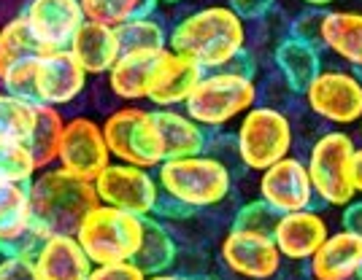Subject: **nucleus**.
I'll list each match as a JSON object with an SVG mask.
<instances>
[{"label":"nucleus","instance_id":"obj_1","mask_svg":"<svg viewBox=\"0 0 362 280\" xmlns=\"http://www.w3.org/2000/svg\"><path fill=\"white\" fill-rule=\"evenodd\" d=\"M246 19L230 3L203 6L168 30V49L197 62L206 73L227 68L246 51Z\"/></svg>","mask_w":362,"mask_h":280},{"label":"nucleus","instance_id":"obj_2","mask_svg":"<svg viewBox=\"0 0 362 280\" xmlns=\"http://www.w3.org/2000/svg\"><path fill=\"white\" fill-rule=\"evenodd\" d=\"M33 226L41 235H76L100 197L95 192V181L78 178L60 164L38 170L30 181Z\"/></svg>","mask_w":362,"mask_h":280},{"label":"nucleus","instance_id":"obj_3","mask_svg":"<svg viewBox=\"0 0 362 280\" xmlns=\"http://www.w3.org/2000/svg\"><path fill=\"white\" fill-rule=\"evenodd\" d=\"M157 181L165 197L189 207L192 213L222 205L233 194V170L211 151L165 159L157 167Z\"/></svg>","mask_w":362,"mask_h":280},{"label":"nucleus","instance_id":"obj_4","mask_svg":"<svg viewBox=\"0 0 362 280\" xmlns=\"http://www.w3.org/2000/svg\"><path fill=\"white\" fill-rule=\"evenodd\" d=\"M257 103H259V87L255 75L222 68L203 73L184 111L209 133H222L233 121H241L243 114H249Z\"/></svg>","mask_w":362,"mask_h":280},{"label":"nucleus","instance_id":"obj_5","mask_svg":"<svg viewBox=\"0 0 362 280\" xmlns=\"http://www.w3.org/2000/svg\"><path fill=\"white\" fill-rule=\"evenodd\" d=\"M235 157L238 162L252 170L262 173L271 164L281 162L284 157L292 154L295 148V124L287 111L276 105H259L257 103L249 114H243L235 133Z\"/></svg>","mask_w":362,"mask_h":280},{"label":"nucleus","instance_id":"obj_6","mask_svg":"<svg viewBox=\"0 0 362 280\" xmlns=\"http://www.w3.org/2000/svg\"><path fill=\"white\" fill-rule=\"evenodd\" d=\"M146 216L114 205H95L78 226V243L84 245L92 264H111V262H133L144 243Z\"/></svg>","mask_w":362,"mask_h":280},{"label":"nucleus","instance_id":"obj_7","mask_svg":"<svg viewBox=\"0 0 362 280\" xmlns=\"http://www.w3.org/2000/svg\"><path fill=\"white\" fill-rule=\"evenodd\" d=\"M357 140L346 133L332 127L327 133H322L308 148V173L317 200L327 207H344L357 197L354 189V154H357Z\"/></svg>","mask_w":362,"mask_h":280},{"label":"nucleus","instance_id":"obj_8","mask_svg":"<svg viewBox=\"0 0 362 280\" xmlns=\"http://www.w3.org/2000/svg\"><path fill=\"white\" fill-rule=\"evenodd\" d=\"M103 135H106L108 151L117 162L138 164L146 170H157L165 162L163 135L151 108L124 105L111 111L103 121Z\"/></svg>","mask_w":362,"mask_h":280},{"label":"nucleus","instance_id":"obj_9","mask_svg":"<svg viewBox=\"0 0 362 280\" xmlns=\"http://www.w3.org/2000/svg\"><path fill=\"white\" fill-rule=\"evenodd\" d=\"M303 103L330 127H357L362 121V75L346 65L322 68L303 92Z\"/></svg>","mask_w":362,"mask_h":280},{"label":"nucleus","instance_id":"obj_10","mask_svg":"<svg viewBox=\"0 0 362 280\" xmlns=\"http://www.w3.org/2000/svg\"><path fill=\"white\" fill-rule=\"evenodd\" d=\"M292 35L317 44L319 49L330 51L341 65L362 73V11L354 8H325L305 14L292 22Z\"/></svg>","mask_w":362,"mask_h":280},{"label":"nucleus","instance_id":"obj_11","mask_svg":"<svg viewBox=\"0 0 362 280\" xmlns=\"http://www.w3.org/2000/svg\"><path fill=\"white\" fill-rule=\"evenodd\" d=\"M219 259L230 275L241 280H273L279 278L284 256L268 232H252L230 226L219 243Z\"/></svg>","mask_w":362,"mask_h":280},{"label":"nucleus","instance_id":"obj_12","mask_svg":"<svg viewBox=\"0 0 362 280\" xmlns=\"http://www.w3.org/2000/svg\"><path fill=\"white\" fill-rule=\"evenodd\" d=\"M95 192L100 197V202L130 210L138 216H154L163 197L157 173L138 164L117 162V159L95 178Z\"/></svg>","mask_w":362,"mask_h":280},{"label":"nucleus","instance_id":"obj_13","mask_svg":"<svg viewBox=\"0 0 362 280\" xmlns=\"http://www.w3.org/2000/svg\"><path fill=\"white\" fill-rule=\"evenodd\" d=\"M111 162L114 157L108 151L103 124L87 116L65 118V133H62L60 157H57V164L62 170L95 181Z\"/></svg>","mask_w":362,"mask_h":280},{"label":"nucleus","instance_id":"obj_14","mask_svg":"<svg viewBox=\"0 0 362 280\" xmlns=\"http://www.w3.org/2000/svg\"><path fill=\"white\" fill-rule=\"evenodd\" d=\"M257 194L279 216L292 213V210L314 207V202H317V192H314V183H311L308 164L295 154H289L281 162L271 164L268 170L259 173Z\"/></svg>","mask_w":362,"mask_h":280},{"label":"nucleus","instance_id":"obj_15","mask_svg":"<svg viewBox=\"0 0 362 280\" xmlns=\"http://www.w3.org/2000/svg\"><path fill=\"white\" fill-rule=\"evenodd\" d=\"M22 16L28 19L44 51L71 49L78 30L87 22L81 0H28Z\"/></svg>","mask_w":362,"mask_h":280},{"label":"nucleus","instance_id":"obj_16","mask_svg":"<svg viewBox=\"0 0 362 280\" xmlns=\"http://www.w3.org/2000/svg\"><path fill=\"white\" fill-rule=\"evenodd\" d=\"M90 73L81 68L71 49L44 51L35 65V103L38 105H71L87 89Z\"/></svg>","mask_w":362,"mask_h":280},{"label":"nucleus","instance_id":"obj_17","mask_svg":"<svg viewBox=\"0 0 362 280\" xmlns=\"http://www.w3.org/2000/svg\"><path fill=\"white\" fill-rule=\"evenodd\" d=\"M330 232L332 229L327 224V216L317 207H305V210L281 213L273 226V240L284 256V262L308 264V259L322 248V243L330 237Z\"/></svg>","mask_w":362,"mask_h":280},{"label":"nucleus","instance_id":"obj_18","mask_svg":"<svg viewBox=\"0 0 362 280\" xmlns=\"http://www.w3.org/2000/svg\"><path fill=\"white\" fill-rule=\"evenodd\" d=\"M44 237L33 226L30 183H0V243L33 259Z\"/></svg>","mask_w":362,"mask_h":280},{"label":"nucleus","instance_id":"obj_19","mask_svg":"<svg viewBox=\"0 0 362 280\" xmlns=\"http://www.w3.org/2000/svg\"><path fill=\"white\" fill-rule=\"evenodd\" d=\"M311 280H362V235L346 226L332 229L308 259Z\"/></svg>","mask_w":362,"mask_h":280},{"label":"nucleus","instance_id":"obj_20","mask_svg":"<svg viewBox=\"0 0 362 280\" xmlns=\"http://www.w3.org/2000/svg\"><path fill=\"white\" fill-rule=\"evenodd\" d=\"M203 73L206 71L197 62L165 49V54L154 71V78H151L146 103H151L154 108H184L189 95L200 84Z\"/></svg>","mask_w":362,"mask_h":280},{"label":"nucleus","instance_id":"obj_21","mask_svg":"<svg viewBox=\"0 0 362 280\" xmlns=\"http://www.w3.org/2000/svg\"><path fill=\"white\" fill-rule=\"evenodd\" d=\"M33 262L41 280H90L95 267L76 235H46Z\"/></svg>","mask_w":362,"mask_h":280},{"label":"nucleus","instance_id":"obj_22","mask_svg":"<svg viewBox=\"0 0 362 280\" xmlns=\"http://www.w3.org/2000/svg\"><path fill=\"white\" fill-rule=\"evenodd\" d=\"M165 54V49L160 51H130L117 59V65L106 73L108 89L114 97H119L124 103H141L149 97V87L154 71L160 65V59Z\"/></svg>","mask_w":362,"mask_h":280},{"label":"nucleus","instance_id":"obj_23","mask_svg":"<svg viewBox=\"0 0 362 280\" xmlns=\"http://www.w3.org/2000/svg\"><path fill=\"white\" fill-rule=\"evenodd\" d=\"M151 114H154V121H157L160 135H163L165 159L192 157V154L209 151L211 133L203 124H197L187 111H179V108H151Z\"/></svg>","mask_w":362,"mask_h":280},{"label":"nucleus","instance_id":"obj_24","mask_svg":"<svg viewBox=\"0 0 362 280\" xmlns=\"http://www.w3.org/2000/svg\"><path fill=\"white\" fill-rule=\"evenodd\" d=\"M273 62H276V71L281 75V81L298 95H303L305 87L325 68L322 65V49L300 38V35H292V32L284 41H279L276 51H273Z\"/></svg>","mask_w":362,"mask_h":280},{"label":"nucleus","instance_id":"obj_25","mask_svg":"<svg viewBox=\"0 0 362 280\" xmlns=\"http://www.w3.org/2000/svg\"><path fill=\"white\" fill-rule=\"evenodd\" d=\"M71 51L90 75H106L122 57L117 28L87 19L84 28L78 30V35L74 38Z\"/></svg>","mask_w":362,"mask_h":280},{"label":"nucleus","instance_id":"obj_26","mask_svg":"<svg viewBox=\"0 0 362 280\" xmlns=\"http://www.w3.org/2000/svg\"><path fill=\"white\" fill-rule=\"evenodd\" d=\"M179 256V245L173 235L168 232V226L157 216H146V229H144V243L136 253V262L146 275H157V272H168L176 264Z\"/></svg>","mask_w":362,"mask_h":280},{"label":"nucleus","instance_id":"obj_27","mask_svg":"<svg viewBox=\"0 0 362 280\" xmlns=\"http://www.w3.org/2000/svg\"><path fill=\"white\" fill-rule=\"evenodd\" d=\"M38 54H44V46L38 44V38L25 16L16 14L0 25V81L6 78L8 71H14L19 62L38 57Z\"/></svg>","mask_w":362,"mask_h":280},{"label":"nucleus","instance_id":"obj_28","mask_svg":"<svg viewBox=\"0 0 362 280\" xmlns=\"http://www.w3.org/2000/svg\"><path fill=\"white\" fill-rule=\"evenodd\" d=\"M62 133H65V118H62L60 108H54V105H38L35 127H33L30 138L25 143V146L30 148L38 170H46V167L57 164Z\"/></svg>","mask_w":362,"mask_h":280},{"label":"nucleus","instance_id":"obj_29","mask_svg":"<svg viewBox=\"0 0 362 280\" xmlns=\"http://www.w3.org/2000/svg\"><path fill=\"white\" fill-rule=\"evenodd\" d=\"M38 118V103L0 89V143H28Z\"/></svg>","mask_w":362,"mask_h":280},{"label":"nucleus","instance_id":"obj_30","mask_svg":"<svg viewBox=\"0 0 362 280\" xmlns=\"http://www.w3.org/2000/svg\"><path fill=\"white\" fill-rule=\"evenodd\" d=\"M122 54L130 51H160L168 49V30L154 16H138L117 28Z\"/></svg>","mask_w":362,"mask_h":280},{"label":"nucleus","instance_id":"obj_31","mask_svg":"<svg viewBox=\"0 0 362 280\" xmlns=\"http://www.w3.org/2000/svg\"><path fill=\"white\" fill-rule=\"evenodd\" d=\"M81 6L90 22L119 28L138 16H151L157 8V0H81Z\"/></svg>","mask_w":362,"mask_h":280},{"label":"nucleus","instance_id":"obj_32","mask_svg":"<svg viewBox=\"0 0 362 280\" xmlns=\"http://www.w3.org/2000/svg\"><path fill=\"white\" fill-rule=\"evenodd\" d=\"M38 164L25 143H0V183H30Z\"/></svg>","mask_w":362,"mask_h":280},{"label":"nucleus","instance_id":"obj_33","mask_svg":"<svg viewBox=\"0 0 362 280\" xmlns=\"http://www.w3.org/2000/svg\"><path fill=\"white\" fill-rule=\"evenodd\" d=\"M276 221H279V213H276L268 202H262V200L257 197V200L246 202V205L235 213L233 226H238V229H252V232H268V235H273V226H276Z\"/></svg>","mask_w":362,"mask_h":280},{"label":"nucleus","instance_id":"obj_34","mask_svg":"<svg viewBox=\"0 0 362 280\" xmlns=\"http://www.w3.org/2000/svg\"><path fill=\"white\" fill-rule=\"evenodd\" d=\"M149 275L136 262H111V264H95L90 280H146Z\"/></svg>","mask_w":362,"mask_h":280},{"label":"nucleus","instance_id":"obj_35","mask_svg":"<svg viewBox=\"0 0 362 280\" xmlns=\"http://www.w3.org/2000/svg\"><path fill=\"white\" fill-rule=\"evenodd\" d=\"M0 280H41V275H38L35 262H33L30 256L14 253L6 264L0 267Z\"/></svg>","mask_w":362,"mask_h":280},{"label":"nucleus","instance_id":"obj_36","mask_svg":"<svg viewBox=\"0 0 362 280\" xmlns=\"http://www.w3.org/2000/svg\"><path fill=\"white\" fill-rule=\"evenodd\" d=\"M341 226H346V229H351V232H360L362 235V197H354V200L344 207Z\"/></svg>","mask_w":362,"mask_h":280},{"label":"nucleus","instance_id":"obj_37","mask_svg":"<svg viewBox=\"0 0 362 280\" xmlns=\"http://www.w3.org/2000/svg\"><path fill=\"white\" fill-rule=\"evenodd\" d=\"M351 176H354L357 197H362V146L357 148V154H354V170H351Z\"/></svg>","mask_w":362,"mask_h":280},{"label":"nucleus","instance_id":"obj_38","mask_svg":"<svg viewBox=\"0 0 362 280\" xmlns=\"http://www.w3.org/2000/svg\"><path fill=\"white\" fill-rule=\"evenodd\" d=\"M305 8H314V11H325V8H332L335 0H300Z\"/></svg>","mask_w":362,"mask_h":280},{"label":"nucleus","instance_id":"obj_39","mask_svg":"<svg viewBox=\"0 0 362 280\" xmlns=\"http://www.w3.org/2000/svg\"><path fill=\"white\" fill-rule=\"evenodd\" d=\"M146 280H195L192 275H176V272H157V275H149Z\"/></svg>","mask_w":362,"mask_h":280},{"label":"nucleus","instance_id":"obj_40","mask_svg":"<svg viewBox=\"0 0 362 280\" xmlns=\"http://www.w3.org/2000/svg\"><path fill=\"white\" fill-rule=\"evenodd\" d=\"M11 256H14V248H11L8 243H0V267L6 264V262H8Z\"/></svg>","mask_w":362,"mask_h":280},{"label":"nucleus","instance_id":"obj_41","mask_svg":"<svg viewBox=\"0 0 362 280\" xmlns=\"http://www.w3.org/2000/svg\"><path fill=\"white\" fill-rule=\"evenodd\" d=\"M227 3H230V6L235 8V11H241V8H246V6L252 3V0H227Z\"/></svg>","mask_w":362,"mask_h":280},{"label":"nucleus","instance_id":"obj_42","mask_svg":"<svg viewBox=\"0 0 362 280\" xmlns=\"http://www.w3.org/2000/svg\"><path fill=\"white\" fill-rule=\"evenodd\" d=\"M195 280H225V278H219V275H200V278Z\"/></svg>","mask_w":362,"mask_h":280},{"label":"nucleus","instance_id":"obj_43","mask_svg":"<svg viewBox=\"0 0 362 280\" xmlns=\"http://www.w3.org/2000/svg\"><path fill=\"white\" fill-rule=\"evenodd\" d=\"M157 3H168V6H176V3H181V0H157Z\"/></svg>","mask_w":362,"mask_h":280},{"label":"nucleus","instance_id":"obj_44","mask_svg":"<svg viewBox=\"0 0 362 280\" xmlns=\"http://www.w3.org/2000/svg\"><path fill=\"white\" fill-rule=\"evenodd\" d=\"M357 127H360V146H362V121L357 124Z\"/></svg>","mask_w":362,"mask_h":280}]
</instances>
